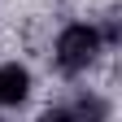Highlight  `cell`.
<instances>
[{
	"instance_id": "cell-2",
	"label": "cell",
	"mask_w": 122,
	"mask_h": 122,
	"mask_svg": "<svg viewBox=\"0 0 122 122\" xmlns=\"http://www.w3.org/2000/svg\"><path fill=\"white\" fill-rule=\"evenodd\" d=\"M30 92V74L22 66H0V105H18Z\"/></svg>"
},
{
	"instance_id": "cell-1",
	"label": "cell",
	"mask_w": 122,
	"mask_h": 122,
	"mask_svg": "<svg viewBox=\"0 0 122 122\" xmlns=\"http://www.w3.org/2000/svg\"><path fill=\"white\" fill-rule=\"evenodd\" d=\"M96 52H100V35H96V26L74 22V26H66V30L57 35V66L66 70V74L87 70L92 61H96Z\"/></svg>"
}]
</instances>
